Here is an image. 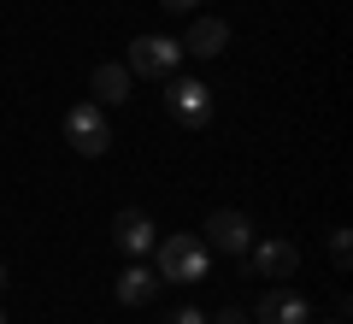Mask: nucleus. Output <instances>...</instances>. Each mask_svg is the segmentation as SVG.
I'll use <instances>...</instances> for the list:
<instances>
[{"mask_svg": "<svg viewBox=\"0 0 353 324\" xmlns=\"http://www.w3.org/2000/svg\"><path fill=\"white\" fill-rule=\"evenodd\" d=\"M153 254H159V271L153 277H165V283H201L206 271H212V260H206V236H159L153 242Z\"/></svg>", "mask_w": 353, "mask_h": 324, "instance_id": "f257e3e1", "label": "nucleus"}, {"mask_svg": "<svg viewBox=\"0 0 353 324\" xmlns=\"http://www.w3.org/2000/svg\"><path fill=\"white\" fill-rule=\"evenodd\" d=\"M65 142H71L83 160H101V153L112 148V124H106V113L94 100H77L71 113H65Z\"/></svg>", "mask_w": 353, "mask_h": 324, "instance_id": "f03ea898", "label": "nucleus"}, {"mask_svg": "<svg viewBox=\"0 0 353 324\" xmlns=\"http://www.w3.org/2000/svg\"><path fill=\"white\" fill-rule=\"evenodd\" d=\"M165 106H171V118L183 130H206V124H212V88H206L201 77H171Z\"/></svg>", "mask_w": 353, "mask_h": 324, "instance_id": "7ed1b4c3", "label": "nucleus"}, {"mask_svg": "<svg viewBox=\"0 0 353 324\" xmlns=\"http://www.w3.org/2000/svg\"><path fill=\"white\" fill-rule=\"evenodd\" d=\"M176 65H183V41L171 36H141L130 41V77H176Z\"/></svg>", "mask_w": 353, "mask_h": 324, "instance_id": "20e7f679", "label": "nucleus"}, {"mask_svg": "<svg viewBox=\"0 0 353 324\" xmlns=\"http://www.w3.org/2000/svg\"><path fill=\"white\" fill-rule=\"evenodd\" d=\"M201 236L212 242V248H224V254H248L253 248V225H248V212H236V207H218Z\"/></svg>", "mask_w": 353, "mask_h": 324, "instance_id": "39448f33", "label": "nucleus"}, {"mask_svg": "<svg viewBox=\"0 0 353 324\" xmlns=\"http://www.w3.org/2000/svg\"><path fill=\"white\" fill-rule=\"evenodd\" d=\"M112 242H118V254H130V260H136V254H148L153 242H159V230H153V218L141 207H124L112 218Z\"/></svg>", "mask_w": 353, "mask_h": 324, "instance_id": "423d86ee", "label": "nucleus"}, {"mask_svg": "<svg viewBox=\"0 0 353 324\" xmlns=\"http://www.w3.org/2000/svg\"><path fill=\"white\" fill-rule=\"evenodd\" d=\"M248 260H253V271L259 277H294V265H301V248L294 242H283V236H265V242H253L248 248Z\"/></svg>", "mask_w": 353, "mask_h": 324, "instance_id": "0eeeda50", "label": "nucleus"}, {"mask_svg": "<svg viewBox=\"0 0 353 324\" xmlns=\"http://www.w3.org/2000/svg\"><path fill=\"white\" fill-rule=\"evenodd\" d=\"M253 318H259V324H312V307H306L301 289H271Z\"/></svg>", "mask_w": 353, "mask_h": 324, "instance_id": "6e6552de", "label": "nucleus"}, {"mask_svg": "<svg viewBox=\"0 0 353 324\" xmlns=\"http://www.w3.org/2000/svg\"><path fill=\"white\" fill-rule=\"evenodd\" d=\"M224 48H230V24L224 18H194V30L183 36V53H194V59H218Z\"/></svg>", "mask_w": 353, "mask_h": 324, "instance_id": "1a4fd4ad", "label": "nucleus"}, {"mask_svg": "<svg viewBox=\"0 0 353 324\" xmlns=\"http://www.w3.org/2000/svg\"><path fill=\"white\" fill-rule=\"evenodd\" d=\"M94 106H124L130 100V65H94Z\"/></svg>", "mask_w": 353, "mask_h": 324, "instance_id": "9d476101", "label": "nucleus"}, {"mask_svg": "<svg viewBox=\"0 0 353 324\" xmlns=\"http://www.w3.org/2000/svg\"><path fill=\"white\" fill-rule=\"evenodd\" d=\"M124 307H148L153 295H159V277L148 271V265H124V277H118V289H112Z\"/></svg>", "mask_w": 353, "mask_h": 324, "instance_id": "9b49d317", "label": "nucleus"}, {"mask_svg": "<svg viewBox=\"0 0 353 324\" xmlns=\"http://www.w3.org/2000/svg\"><path fill=\"white\" fill-rule=\"evenodd\" d=\"M330 260H336V271L353 265V230H336V236H330Z\"/></svg>", "mask_w": 353, "mask_h": 324, "instance_id": "f8f14e48", "label": "nucleus"}, {"mask_svg": "<svg viewBox=\"0 0 353 324\" xmlns=\"http://www.w3.org/2000/svg\"><path fill=\"white\" fill-rule=\"evenodd\" d=\"M165 324H206V312H201V307H176Z\"/></svg>", "mask_w": 353, "mask_h": 324, "instance_id": "ddd939ff", "label": "nucleus"}, {"mask_svg": "<svg viewBox=\"0 0 353 324\" xmlns=\"http://www.w3.org/2000/svg\"><path fill=\"white\" fill-rule=\"evenodd\" d=\"M206 324H248V312H241V307H224L218 318H206Z\"/></svg>", "mask_w": 353, "mask_h": 324, "instance_id": "4468645a", "label": "nucleus"}, {"mask_svg": "<svg viewBox=\"0 0 353 324\" xmlns=\"http://www.w3.org/2000/svg\"><path fill=\"white\" fill-rule=\"evenodd\" d=\"M165 12H194V6H201V0H159Z\"/></svg>", "mask_w": 353, "mask_h": 324, "instance_id": "2eb2a0df", "label": "nucleus"}, {"mask_svg": "<svg viewBox=\"0 0 353 324\" xmlns=\"http://www.w3.org/2000/svg\"><path fill=\"white\" fill-rule=\"evenodd\" d=\"M0 289H6V260H0Z\"/></svg>", "mask_w": 353, "mask_h": 324, "instance_id": "dca6fc26", "label": "nucleus"}, {"mask_svg": "<svg viewBox=\"0 0 353 324\" xmlns=\"http://www.w3.org/2000/svg\"><path fill=\"white\" fill-rule=\"evenodd\" d=\"M0 324H6V312H0Z\"/></svg>", "mask_w": 353, "mask_h": 324, "instance_id": "f3484780", "label": "nucleus"}]
</instances>
